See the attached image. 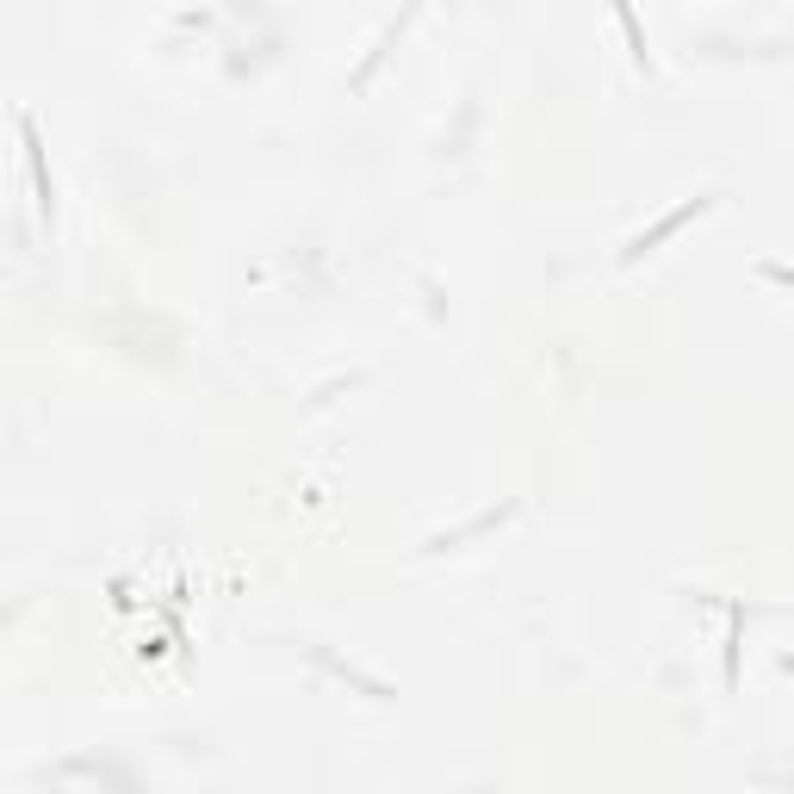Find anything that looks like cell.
I'll return each mask as SVG.
<instances>
[{
    "label": "cell",
    "mask_w": 794,
    "mask_h": 794,
    "mask_svg": "<svg viewBox=\"0 0 794 794\" xmlns=\"http://www.w3.org/2000/svg\"><path fill=\"white\" fill-rule=\"evenodd\" d=\"M615 13H620V32H627V44H633V62L645 69V32H640V20H633V7H627V0H615Z\"/></svg>",
    "instance_id": "1"
}]
</instances>
